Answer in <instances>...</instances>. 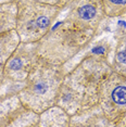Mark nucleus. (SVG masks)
Returning <instances> with one entry per match:
<instances>
[{
    "label": "nucleus",
    "instance_id": "4",
    "mask_svg": "<svg viewBox=\"0 0 126 127\" xmlns=\"http://www.w3.org/2000/svg\"><path fill=\"white\" fill-rule=\"evenodd\" d=\"M61 10L40 0H18L15 31L21 42H38L52 27Z\"/></svg>",
    "mask_w": 126,
    "mask_h": 127
},
{
    "label": "nucleus",
    "instance_id": "7",
    "mask_svg": "<svg viewBox=\"0 0 126 127\" xmlns=\"http://www.w3.org/2000/svg\"><path fill=\"white\" fill-rule=\"evenodd\" d=\"M39 125V114L25 108L19 96H11L0 99V126H33Z\"/></svg>",
    "mask_w": 126,
    "mask_h": 127
},
{
    "label": "nucleus",
    "instance_id": "1",
    "mask_svg": "<svg viewBox=\"0 0 126 127\" xmlns=\"http://www.w3.org/2000/svg\"><path fill=\"white\" fill-rule=\"evenodd\" d=\"M96 32L83 27L65 18L52 25L48 33L37 42V56L40 61L64 66L91 45Z\"/></svg>",
    "mask_w": 126,
    "mask_h": 127
},
{
    "label": "nucleus",
    "instance_id": "6",
    "mask_svg": "<svg viewBox=\"0 0 126 127\" xmlns=\"http://www.w3.org/2000/svg\"><path fill=\"white\" fill-rule=\"evenodd\" d=\"M37 42H20L18 48L8 60L4 67V83H22L26 80L28 74L38 62Z\"/></svg>",
    "mask_w": 126,
    "mask_h": 127
},
{
    "label": "nucleus",
    "instance_id": "3",
    "mask_svg": "<svg viewBox=\"0 0 126 127\" xmlns=\"http://www.w3.org/2000/svg\"><path fill=\"white\" fill-rule=\"evenodd\" d=\"M65 74L64 66L52 65L38 60L16 95L25 108L41 114L56 104Z\"/></svg>",
    "mask_w": 126,
    "mask_h": 127
},
{
    "label": "nucleus",
    "instance_id": "2",
    "mask_svg": "<svg viewBox=\"0 0 126 127\" xmlns=\"http://www.w3.org/2000/svg\"><path fill=\"white\" fill-rule=\"evenodd\" d=\"M105 50L103 46L101 50H98V47L94 48L72 71L65 74L63 80L83 97V108L79 113L99 108L100 85L113 71L109 51Z\"/></svg>",
    "mask_w": 126,
    "mask_h": 127
},
{
    "label": "nucleus",
    "instance_id": "8",
    "mask_svg": "<svg viewBox=\"0 0 126 127\" xmlns=\"http://www.w3.org/2000/svg\"><path fill=\"white\" fill-rule=\"evenodd\" d=\"M105 18L101 0H76L71 3V11L66 15L67 20L96 33Z\"/></svg>",
    "mask_w": 126,
    "mask_h": 127
},
{
    "label": "nucleus",
    "instance_id": "13",
    "mask_svg": "<svg viewBox=\"0 0 126 127\" xmlns=\"http://www.w3.org/2000/svg\"><path fill=\"white\" fill-rule=\"evenodd\" d=\"M107 18H120L126 15V0H101Z\"/></svg>",
    "mask_w": 126,
    "mask_h": 127
},
{
    "label": "nucleus",
    "instance_id": "9",
    "mask_svg": "<svg viewBox=\"0 0 126 127\" xmlns=\"http://www.w3.org/2000/svg\"><path fill=\"white\" fill-rule=\"evenodd\" d=\"M21 40L15 30L0 35V92L4 85V67Z\"/></svg>",
    "mask_w": 126,
    "mask_h": 127
},
{
    "label": "nucleus",
    "instance_id": "12",
    "mask_svg": "<svg viewBox=\"0 0 126 127\" xmlns=\"http://www.w3.org/2000/svg\"><path fill=\"white\" fill-rule=\"evenodd\" d=\"M111 67L114 72L126 76V32L116 39L111 59Z\"/></svg>",
    "mask_w": 126,
    "mask_h": 127
},
{
    "label": "nucleus",
    "instance_id": "5",
    "mask_svg": "<svg viewBox=\"0 0 126 127\" xmlns=\"http://www.w3.org/2000/svg\"><path fill=\"white\" fill-rule=\"evenodd\" d=\"M99 108L111 126L126 121V76L112 71L99 88Z\"/></svg>",
    "mask_w": 126,
    "mask_h": 127
},
{
    "label": "nucleus",
    "instance_id": "10",
    "mask_svg": "<svg viewBox=\"0 0 126 127\" xmlns=\"http://www.w3.org/2000/svg\"><path fill=\"white\" fill-rule=\"evenodd\" d=\"M71 117L61 106L54 104L39 114V125L40 127H62L71 126Z\"/></svg>",
    "mask_w": 126,
    "mask_h": 127
},
{
    "label": "nucleus",
    "instance_id": "11",
    "mask_svg": "<svg viewBox=\"0 0 126 127\" xmlns=\"http://www.w3.org/2000/svg\"><path fill=\"white\" fill-rule=\"evenodd\" d=\"M18 1L12 0L0 3V35L15 30Z\"/></svg>",
    "mask_w": 126,
    "mask_h": 127
}]
</instances>
